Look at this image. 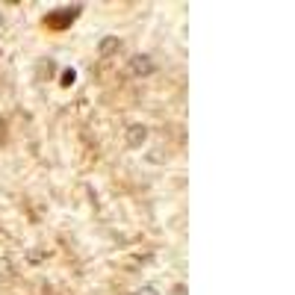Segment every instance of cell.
<instances>
[{
    "mask_svg": "<svg viewBox=\"0 0 295 295\" xmlns=\"http://www.w3.org/2000/svg\"><path fill=\"white\" fill-rule=\"evenodd\" d=\"M145 136H148V130H145L142 124H136V127L127 130V145H130V148H139L142 142H145Z\"/></svg>",
    "mask_w": 295,
    "mask_h": 295,
    "instance_id": "cell-3",
    "label": "cell"
},
{
    "mask_svg": "<svg viewBox=\"0 0 295 295\" xmlns=\"http://www.w3.org/2000/svg\"><path fill=\"white\" fill-rule=\"evenodd\" d=\"M130 71H133L136 77H148V74H154L156 71V62L148 56V53H139V56L130 62Z\"/></svg>",
    "mask_w": 295,
    "mask_h": 295,
    "instance_id": "cell-2",
    "label": "cell"
},
{
    "mask_svg": "<svg viewBox=\"0 0 295 295\" xmlns=\"http://www.w3.org/2000/svg\"><path fill=\"white\" fill-rule=\"evenodd\" d=\"M0 24H3V9H0Z\"/></svg>",
    "mask_w": 295,
    "mask_h": 295,
    "instance_id": "cell-7",
    "label": "cell"
},
{
    "mask_svg": "<svg viewBox=\"0 0 295 295\" xmlns=\"http://www.w3.org/2000/svg\"><path fill=\"white\" fill-rule=\"evenodd\" d=\"M133 295H159V289H156V286H142V289H136Z\"/></svg>",
    "mask_w": 295,
    "mask_h": 295,
    "instance_id": "cell-6",
    "label": "cell"
},
{
    "mask_svg": "<svg viewBox=\"0 0 295 295\" xmlns=\"http://www.w3.org/2000/svg\"><path fill=\"white\" fill-rule=\"evenodd\" d=\"M80 9H83V6H68V9H53V12H48V15H45V27H51V30H65V27H71V24L77 21V15H80Z\"/></svg>",
    "mask_w": 295,
    "mask_h": 295,
    "instance_id": "cell-1",
    "label": "cell"
},
{
    "mask_svg": "<svg viewBox=\"0 0 295 295\" xmlns=\"http://www.w3.org/2000/svg\"><path fill=\"white\" fill-rule=\"evenodd\" d=\"M74 77H77V71H74V68H65L59 80H62V86H74Z\"/></svg>",
    "mask_w": 295,
    "mask_h": 295,
    "instance_id": "cell-5",
    "label": "cell"
},
{
    "mask_svg": "<svg viewBox=\"0 0 295 295\" xmlns=\"http://www.w3.org/2000/svg\"><path fill=\"white\" fill-rule=\"evenodd\" d=\"M112 51H118V38H115V35H106V38H101L98 53H101V56H106V53H112Z\"/></svg>",
    "mask_w": 295,
    "mask_h": 295,
    "instance_id": "cell-4",
    "label": "cell"
}]
</instances>
